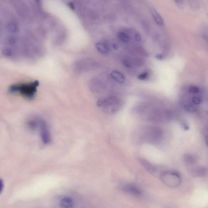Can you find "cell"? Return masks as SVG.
Instances as JSON below:
<instances>
[{
	"label": "cell",
	"mask_w": 208,
	"mask_h": 208,
	"mask_svg": "<svg viewBox=\"0 0 208 208\" xmlns=\"http://www.w3.org/2000/svg\"><path fill=\"white\" fill-rule=\"evenodd\" d=\"M3 188H4V183H3V180L0 178V194L3 192Z\"/></svg>",
	"instance_id": "22"
},
{
	"label": "cell",
	"mask_w": 208,
	"mask_h": 208,
	"mask_svg": "<svg viewBox=\"0 0 208 208\" xmlns=\"http://www.w3.org/2000/svg\"><path fill=\"white\" fill-rule=\"evenodd\" d=\"M192 102L195 105H199L201 103L202 99L200 96H195L192 98Z\"/></svg>",
	"instance_id": "18"
},
{
	"label": "cell",
	"mask_w": 208,
	"mask_h": 208,
	"mask_svg": "<svg viewBox=\"0 0 208 208\" xmlns=\"http://www.w3.org/2000/svg\"><path fill=\"white\" fill-rule=\"evenodd\" d=\"M135 39L136 42H141V37L140 34L138 33L135 34Z\"/></svg>",
	"instance_id": "21"
},
{
	"label": "cell",
	"mask_w": 208,
	"mask_h": 208,
	"mask_svg": "<svg viewBox=\"0 0 208 208\" xmlns=\"http://www.w3.org/2000/svg\"><path fill=\"white\" fill-rule=\"evenodd\" d=\"M175 3L178 7L180 8H183L184 5V1H175Z\"/></svg>",
	"instance_id": "20"
},
{
	"label": "cell",
	"mask_w": 208,
	"mask_h": 208,
	"mask_svg": "<svg viewBox=\"0 0 208 208\" xmlns=\"http://www.w3.org/2000/svg\"><path fill=\"white\" fill-rule=\"evenodd\" d=\"M151 14L153 17L155 23L159 26H163L164 25V22L163 19L157 11L154 9L151 10Z\"/></svg>",
	"instance_id": "8"
},
{
	"label": "cell",
	"mask_w": 208,
	"mask_h": 208,
	"mask_svg": "<svg viewBox=\"0 0 208 208\" xmlns=\"http://www.w3.org/2000/svg\"><path fill=\"white\" fill-rule=\"evenodd\" d=\"M141 164L143 165V166L146 168V169L149 172L154 173L156 170V168L152 164H151L149 162H147V161L146 160H144L143 159L141 160Z\"/></svg>",
	"instance_id": "12"
},
{
	"label": "cell",
	"mask_w": 208,
	"mask_h": 208,
	"mask_svg": "<svg viewBox=\"0 0 208 208\" xmlns=\"http://www.w3.org/2000/svg\"><path fill=\"white\" fill-rule=\"evenodd\" d=\"M117 36L118 39L124 43H127L129 41L130 37L127 34L123 32L118 33Z\"/></svg>",
	"instance_id": "14"
},
{
	"label": "cell",
	"mask_w": 208,
	"mask_h": 208,
	"mask_svg": "<svg viewBox=\"0 0 208 208\" xmlns=\"http://www.w3.org/2000/svg\"><path fill=\"white\" fill-rule=\"evenodd\" d=\"M39 85L38 81L30 83L19 84L11 86L9 88V92L11 93H18L21 95L28 99H33L35 96L37 88Z\"/></svg>",
	"instance_id": "1"
},
{
	"label": "cell",
	"mask_w": 208,
	"mask_h": 208,
	"mask_svg": "<svg viewBox=\"0 0 208 208\" xmlns=\"http://www.w3.org/2000/svg\"><path fill=\"white\" fill-rule=\"evenodd\" d=\"M111 76L114 80L119 83H123L125 80L124 76L121 72L118 71H113L111 73Z\"/></svg>",
	"instance_id": "7"
},
{
	"label": "cell",
	"mask_w": 208,
	"mask_h": 208,
	"mask_svg": "<svg viewBox=\"0 0 208 208\" xmlns=\"http://www.w3.org/2000/svg\"><path fill=\"white\" fill-rule=\"evenodd\" d=\"M123 65L127 68H130L131 67L132 64L131 62L128 59H124L122 61Z\"/></svg>",
	"instance_id": "19"
},
{
	"label": "cell",
	"mask_w": 208,
	"mask_h": 208,
	"mask_svg": "<svg viewBox=\"0 0 208 208\" xmlns=\"http://www.w3.org/2000/svg\"><path fill=\"white\" fill-rule=\"evenodd\" d=\"M122 190L127 193L135 196H139L141 195V190L135 186L131 184H126L122 188Z\"/></svg>",
	"instance_id": "5"
},
{
	"label": "cell",
	"mask_w": 208,
	"mask_h": 208,
	"mask_svg": "<svg viewBox=\"0 0 208 208\" xmlns=\"http://www.w3.org/2000/svg\"><path fill=\"white\" fill-rule=\"evenodd\" d=\"M98 106L103 108L108 113H115L120 109L121 101L116 97L111 96L101 99L98 102Z\"/></svg>",
	"instance_id": "2"
},
{
	"label": "cell",
	"mask_w": 208,
	"mask_h": 208,
	"mask_svg": "<svg viewBox=\"0 0 208 208\" xmlns=\"http://www.w3.org/2000/svg\"><path fill=\"white\" fill-rule=\"evenodd\" d=\"M39 127L42 141L44 144H49L51 141V135L46 122L44 120H39Z\"/></svg>",
	"instance_id": "4"
},
{
	"label": "cell",
	"mask_w": 208,
	"mask_h": 208,
	"mask_svg": "<svg viewBox=\"0 0 208 208\" xmlns=\"http://www.w3.org/2000/svg\"><path fill=\"white\" fill-rule=\"evenodd\" d=\"M96 48L99 52L102 53H107L109 51L108 45L104 43H98L96 44Z\"/></svg>",
	"instance_id": "10"
},
{
	"label": "cell",
	"mask_w": 208,
	"mask_h": 208,
	"mask_svg": "<svg viewBox=\"0 0 208 208\" xmlns=\"http://www.w3.org/2000/svg\"><path fill=\"white\" fill-rule=\"evenodd\" d=\"M192 175L195 177H204L207 175V169L205 167H199L194 168L192 169Z\"/></svg>",
	"instance_id": "6"
},
{
	"label": "cell",
	"mask_w": 208,
	"mask_h": 208,
	"mask_svg": "<svg viewBox=\"0 0 208 208\" xmlns=\"http://www.w3.org/2000/svg\"><path fill=\"white\" fill-rule=\"evenodd\" d=\"M113 48L114 50H117L118 48V46L116 44H113Z\"/></svg>",
	"instance_id": "24"
},
{
	"label": "cell",
	"mask_w": 208,
	"mask_h": 208,
	"mask_svg": "<svg viewBox=\"0 0 208 208\" xmlns=\"http://www.w3.org/2000/svg\"><path fill=\"white\" fill-rule=\"evenodd\" d=\"M155 58L158 60H162L163 59V55L159 54H157L155 55Z\"/></svg>",
	"instance_id": "23"
},
{
	"label": "cell",
	"mask_w": 208,
	"mask_h": 208,
	"mask_svg": "<svg viewBox=\"0 0 208 208\" xmlns=\"http://www.w3.org/2000/svg\"><path fill=\"white\" fill-rule=\"evenodd\" d=\"M73 201L69 197H65L60 201V206L62 208H71L73 206Z\"/></svg>",
	"instance_id": "9"
},
{
	"label": "cell",
	"mask_w": 208,
	"mask_h": 208,
	"mask_svg": "<svg viewBox=\"0 0 208 208\" xmlns=\"http://www.w3.org/2000/svg\"><path fill=\"white\" fill-rule=\"evenodd\" d=\"M199 92V88L196 86H191L189 89V92L191 94H197Z\"/></svg>",
	"instance_id": "16"
},
{
	"label": "cell",
	"mask_w": 208,
	"mask_h": 208,
	"mask_svg": "<svg viewBox=\"0 0 208 208\" xmlns=\"http://www.w3.org/2000/svg\"><path fill=\"white\" fill-rule=\"evenodd\" d=\"M148 76H149V74L148 72H143L139 75L137 77V79L140 80H145L148 78Z\"/></svg>",
	"instance_id": "17"
},
{
	"label": "cell",
	"mask_w": 208,
	"mask_h": 208,
	"mask_svg": "<svg viewBox=\"0 0 208 208\" xmlns=\"http://www.w3.org/2000/svg\"><path fill=\"white\" fill-rule=\"evenodd\" d=\"M161 179L165 184L171 188L178 186L181 183V178L178 173L171 172L162 174Z\"/></svg>",
	"instance_id": "3"
},
{
	"label": "cell",
	"mask_w": 208,
	"mask_h": 208,
	"mask_svg": "<svg viewBox=\"0 0 208 208\" xmlns=\"http://www.w3.org/2000/svg\"><path fill=\"white\" fill-rule=\"evenodd\" d=\"M184 160L185 164L188 165H192L196 162V156L191 154H188L184 155Z\"/></svg>",
	"instance_id": "11"
},
{
	"label": "cell",
	"mask_w": 208,
	"mask_h": 208,
	"mask_svg": "<svg viewBox=\"0 0 208 208\" xmlns=\"http://www.w3.org/2000/svg\"><path fill=\"white\" fill-rule=\"evenodd\" d=\"M184 109L188 113H194L196 111V108L194 105L191 103H186L184 106Z\"/></svg>",
	"instance_id": "15"
},
{
	"label": "cell",
	"mask_w": 208,
	"mask_h": 208,
	"mask_svg": "<svg viewBox=\"0 0 208 208\" xmlns=\"http://www.w3.org/2000/svg\"><path fill=\"white\" fill-rule=\"evenodd\" d=\"M39 120L35 119L29 120L27 122L28 127L32 130H35L39 127Z\"/></svg>",
	"instance_id": "13"
}]
</instances>
